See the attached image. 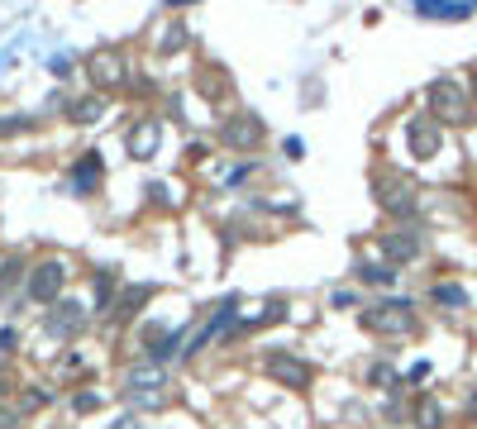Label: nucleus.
Listing matches in <instances>:
<instances>
[{
    "instance_id": "f257e3e1",
    "label": "nucleus",
    "mask_w": 477,
    "mask_h": 429,
    "mask_svg": "<svg viewBox=\"0 0 477 429\" xmlns=\"http://www.w3.org/2000/svg\"><path fill=\"white\" fill-rule=\"evenodd\" d=\"M425 100H430V120L434 124H468L472 120V105H468V91L459 81H449V77H440V81H430V91H425Z\"/></svg>"
},
{
    "instance_id": "f03ea898",
    "label": "nucleus",
    "mask_w": 477,
    "mask_h": 429,
    "mask_svg": "<svg viewBox=\"0 0 477 429\" xmlns=\"http://www.w3.org/2000/svg\"><path fill=\"white\" fill-rule=\"evenodd\" d=\"M363 330H372V334H410L416 330L410 300H378L372 310H363Z\"/></svg>"
},
{
    "instance_id": "7ed1b4c3",
    "label": "nucleus",
    "mask_w": 477,
    "mask_h": 429,
    "mask_svg": "<svg viewBox=\"0 0 477 429\" xmlns=\"http://www.w3.org/2000/svg\"><path fill=\"white\" fill-rule=\"evenodd\" d=\"M62 287H67V267L57 257H48V263H38L29 272V300H38V306H57Z\"/></svg>"
},
{
    "instance_id": "20e7f679",
    "label": "nucleus",
    "mask_w": 477,
    "mask_h": 429,
    "mask_svg": "<svg viewBox=\"0 0 477 429\" xmlns=\"http://www.w3.org/2000/svg\"><path fill=\"white\" fill-rule=\"evenodd\" d=\"M406 143H410V158H440V143H444V129L434 124L430 115H416V120H406Z\"/></svg>"
},
{
    "instance_id": "39448f33",
    "label": "nucleus",
    "mask_w": 477,
    "mask_h": 429,
    "mask_svg": "<svg viewBox=\"0 0 477 429\" xmlns=\"http://www.w3.org/2000/svg\"><path fill=\"white\" fill-rule=\"evenodd\" d=\"M372 191H378V205L387 214H410V210H416V186H410L406 177H391V172H387V177H378Z\"/></svg>"
},
{
    "instance_id": "423d86ee",
    "label": "nucleus",
    "mask_w": 477,
    "mask_h": 429,
    "mask_svg": "<svg viewBox=\"0 0 477 429\" xmlns=\"http://www.w3.org/2000/svg\"><path fill=\"white\" fill-rule=\"evenodd\" d=\"M263 372L273 382H282V386H296V392H301V386H310V377H316V372H310V362H301L292 353H267L263 358Z\"/></svg>"
},
{
    "instance_id": "0eeeda50",
    "label": "nucleus",
    "mask_w": 477,
    "mask_h": 429,
    "mask_svg": "<svg viewBox=\"0 0 477 429\" xmlns=\"http://www.w3.org/2000/svg\"><path fill=\"white\" fill-rule=\"evenodd\" d=\"M382 253H387L391 267L416 263V257H420V234L416 229H391V234H382Z\"/></svg>"
},
{
    "instance_id": "6e6552de",
    "label": "nucleus",
    "mask_w": 477,
    "mask_h": 429,
    "mask_svg": "<svg viewBox=\"0 0 477 429\" xmlns=\"http://www.w3.org/2000/svg\"><path fill=\"white\" fill-rule=\"evenodd\" d=\"M81 330H87V310H81L77 300H57L53 315H48V334L53 339H77Z\"/></svg>"
},
{
    "instance_id": "1a4fd4ad",
    "label": "nucleus",
    "mask_w": 477,
    "mask_h": 429,
    "mask_svg": "<svg viewBox=\"0 0 477 429\" xmlns=\"http://www.w3.org/2000/svg\"><path fill=\"white\" fill-rule=\"evenodd\" d=\"M263 139V120L258 115H234V120H224V129H220V143H230V148H254Z\"/></svg>"
},
{
    "instance_id": "9d476101",
    "label": "nucleus",
    "mask_w": 477,
    "mask_h": 429,
    "mask_svg": "<svg viewBox=\"0 0 477 429\" xmlns=\"http://www.w3.org/2000/svg\"><path fill=\"white\" fill-rule=\"evenodd\" d=\"M87 72H91L96 86H119L124 81V58L115 48H100V53L87 58Z\"/></svg>"
},
{
    "instance_id": "9b49d317",
    "label": "nucleus",
    "mask_w": 477,
    "mask_h": 429,
    "mask_svg": "<svg viewBox=\"0 0 477 429\" xmlns=\"http://www.w3.org/2000/svg\"><path fill=\"white\" fill-rule=\"evenodd\" d=\"M477 10V0H416V15L420 19H468Z\"/></svg>"
},
{
    "instance_id": "f8f14e48",
    "label": "nucleus",
    "mask_w": 477,
    "mask_h": 429,
    "mask_svg": "<svg viewBox=\"0 0 477 429\" xmlns=\"http://www.w3.org/2000/svg\"><path fill=\"white\" fill-rule=\"evenodd\" d=\"M158 139H162V129L153 120L149 124H134L130 139H124V143H130V158H153L158 153Z\"/></svg>"
},
{
    "instance_id": "ddd939ff",
    "label": "nucleus",
    "mask_w": 477,
    "mask_h": 429,
    "mask_svg": "<svg viewBox=\"0 0 477 429\" xmlns=\"http://www.w3.org/2000/svg\"><path fill=\"white\" fill-rule=\"evenodd\" d=\"M153 296V287H130V291H124L119 300H115V319H130V315H139V306H143V300H149Z\"/></svg>"
},
{
    "instance_id": "4468645a",
    "label": "nucleus",
    "mask_w": 477,
    "mask_h": 429,
    "mask_svg": "<svg viewBox=\"0 0 477 429\" xmlns=\"http://www.w3.org/2000/svg\"><path fill=\"white\" fill-rule=\"evenodd\" d=\"M162 382H168V372L149 362V368H134V372H130V392H134V396H139V392H158Z\"/></svg>"
},
{
    "instance_id": "2eb2a0df",
    "label": "nucleus",
    "mask_w": 477,
    "mask_h": 429,
    "mask_svg": "<svg viewBox=\"0 0 477 429\" xmlns=\"http://www.w3.org/2000/svg\"><path fill=\"white\" fill-rule=\"evenodd\" d=\"M416 424H420V429H440V424H444V411H440V401L420 396V401H416Z\"/></svg>"
},
{
    "instance_id": "dca6fc26",
    "label": "nucleus",
    "mask_w": 477,
    "mask_h": 429,
    "mask_svg": "<svg viewBox=\"0 0 477 429\" xmlns=\"http://www.w3.org/2000/svg\"><path fill=\"white\" fill-rule=\"evenodd\" d=\"M100 115H106V100H100V96H87V100L72 105V120H77V124H96Z\"/></svg>"
},
{
    "instance_id": "f3484780",
    "label": "nucleus",
    "mask_w": 477,
    "mask_h": 429,
    "mask_svg": "<svg viewBox=\"0 0 477 429\" xmlns=\"http://www.w3.org/2000/svg\"><path fill=\"white\" fill-rule=\"evenodd\" d=\"M358 277H363V282L387 287V282H397V267H391V263H358Z\"/></svg>"
},
{
    "instance_id": "a211bd4d",
    "label": "nucleus",
    "mask_w": 477,
    "mask_h": 429,
    "mask_svg": "<svg viewBox=\"0 0 477 429\" xmlns=\"http://www.w3.org/2000/svg\"><path fill=\"white\" fill-rule=\"evenodd\" d=\"M96 306L100 310H115V272H100L96 277Z\"/></svg>"
},
{
    "instance_id": "6ab92c4d",
    "label": "nucleus",
    "mask_w": 477,
    "mask_h": 429,
    "mask_svg": "<svg viewBox=\"0 0 477 429\" xmlns=\"http://www.w3.org/2000/svg\"><path fill=\"white\" fill-rule=\"evenodd\" d=\"M434 300H440V306H468V291L453 287V282H440L434 287Z\"/></svg>"
},
{
    "instance_id": "aec40b11",
    "label": "nucleus",
    "mask_w": 477,
    "mask_h": 429,
    "mask_svg": "<svg viewBox=\"0 0 477 429\" xmlns=\"http://www.w3.org/2000/svg\"><path fill=\"white\" fill-rule=\"evenodd\" d=\"M72 182H77V186H81V191H87V186H91V182H96V153H87V162H81V167H77V172H72Z\"/></svg>"
},
{
    "instance_id": "412c9836",
    "label": "nucleus",
    "mask_w": 477,
    "mask_h": 429,
    "mask_svg": "<svg viewBox=\"0 0 477 429\" xmlns=\"http://www.w3.org/2000/svg\"><path fill=\"white\" fill-rule=\"evenodd\" d=\"M368 382H372V386H397V372H391L387 362H372V368H368Z\"/></svg>"
},
{
    "instance_id": "4be33fe9",
    "label": "nucleus",
    "mask_w": 477,
    "mask_h": 429,
    "mask_svg": "<svg viewBox=\"0 0 477 429\" xmlns=\"http://www.w3.org/2000/svg\"><path fill=\"white\" fill-rule=\"evenodd\" d=\"M181 43H186V29H181V25H172L168 34H162V53H177Z\"/></svg>"
},
{
    "instance_id": "5701e85b",
    "label": "nucleus",
    "mask_w": 477,
    "mask_h": 429,
    "mask_svg": "<svg viewBox=\"0 0 477 429\" xmlns=\"http://www.w3.org/2000/svg\"><path fill=\"white\" fill-rule=\"evenodd\" d=\"M29 120L25 115H10V120H0V134H19V129H25Z\"/></svg>"
},
{
    "instance_id": "b1692460",
    "label": "nucleus",
    "mask_w": 477,
    "mask_h": 429,
    "mask_svg": "<svg viewBox=\"0 0 477 429\" xmlns=\"http://www.w3.org/2000/svg\"><path fill=\"white\" fill-rule=\"evenodd\" d=\"M0 429H19V415L10 411V405H0Z\"/></svg>"
},
{
    "instance_id": "393cba45",
    "label": "nucleus",
    "mask_w": 477,
    "mask_h": 429,
    "mask_svg": "<svg viewBox=\"0 0 477 429\" xmlns=\"http://www.w3.org/2000/svg\"><path fill=\"white\" fill-rule=\"evenodd\" d=\"M110 429H143V424H139V415H119Z\"/></svg>"
},
{
    "instance_id": "a878e982",
    "label": "nucleus",
    "mask_w": 477,
    "mask_h": 429,
    "mask_svg": "<svg viewBox=\"0 0 477 429\" xmlns=\"http://www.w3.org/2000/svg\"><path fill=\"white\" fill-rule=\"evenodd\" d=\"M44 401H48L44 392H25V405H29V411H38V405H44Z\"/></svg>"
},
{
    "instance_id": "bb28decb",
    "label": "nucleus",
    "mask_w": 477,
    "mask_h": 429,
    "mask_svg": "<svg viewBox=\"0 0 477 429\" xmlns=\"http://www.w3.org/2000/svg\"><path fill=\"white\" fill-rule=\"evenodd\" d=\"M468 415H472V420H477V396H472V401H468Z\"/></svg>"
},
{
    "instance_id": "cd10ccee",
    "label": "nucleus",
    "mask_w": 477,
    "mask_h": 429,
    "mask_svg": "<svg viewBox=\"0 0 477 429\" xmlns=\"http://www.w3.org/2000/svg\"><path fill=\"white\" fill-rule=\"evenodd\" d=\"M472 91H477V77H472Z\"/></svg>"
}]
</instances>
